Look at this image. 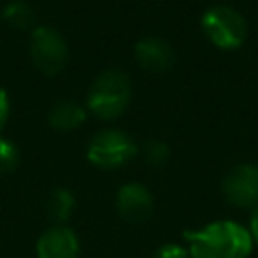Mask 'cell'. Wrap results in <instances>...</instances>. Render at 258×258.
Instances as JSON below:
<instances>
[{"instance_id": "8992f818", "label": "cell", "mask_w": 258, "mask_h": 258, "mask_svg": "<svg viewBox=\"0 0 258 258\" xmlns=\"http://www.w3.org/2000/svg\"><path fill=\"white\" fill-rule=\"evenodd\" d=\"M222 191L232 206L258 208V165H236L222 183Z\"/></svg>"}, {"instance_id": "9c48e42d", "label": "cell", "mask_w": 258, "mask_h": 258, "mask_svg": "<svg viewBox=\"0 0 258 258\" xmlns=\"http://www.w3.org/2000/svg\"><path fill=\"white\" fill-rule=\"evenodd\" d=\"M135 58L147 71H167L173 64V48L159 36H145L135 44Z\"/></svg>"}, {"instance_id": "4fadbf2b", "label": "cell", "mask_w": 258, "mask_h": 258, "mask_svg": "<svg viewBox=\"0 0 258 258\" xmlns=\"http://www.w3.org/2000/svg\"><path fill=\"white\" fill-rule=\"evenodd\" d=\"M18 161H20L18 147L10 139L0 137V173H8V171L16 169Z\"/></svg>"}, {"instance_id": "5bb4252c", "label": "cell", "mask_w": 258, "mask_h": 258, "mask_svg": "<svg viewBox=\"0 0 258 258\" xmlns=\"http://www.w3.org/2000/svg\"><path fill=\"white\" fill-rule=\"evenodd\" d=\"M169 157V147L163 143V141H157V139H151L145 143V159L147 163L151 165H163Z\"/></svg>"}, {"instance_id": "9a60e30c", "label": "cell", "mask_w": 258, "mask_h": 258, "mask_svg": "<svg viewBox=\"0 0 258 258\" xmlns=\"http://www.w3.org/2000/svg\"><path fill=\"white\" fill-rule=\"evenodd\" d=\"M153 258H191V256L185 248H181L177 244H165L155 252Z\"/></svg>"}, {"instance_id": "8fae6325", "label": "cell", "mask_w": 258, "mask_h": 258, "mask_svg": "<svg viewBox=\"0 0 258 258\" xmlns=\"http://www.w3.org/2000/svg\"><path fill=\"white\" fill-rule=\"evenodd\" d=\"M75 208V198L69 189H54L46 200V212L54 222H67Z\"/></svg>"}, {"instance_id": "277c9868", "label": "cell", "mask_w": 258, "mask_h": 258, "mask_svg": "<svg viewBox=\"0 0 258 258\" xmlns=\"http://www.w3.org/2000/svg\"><path fill=\"white\" fill-rule=\"evenodd\" d=\"M137 153L135 141L125 135L123 131L107 129L97 133L87 147V157L91 163L103 169H115L125 165L129 159H133Z\"/></svg>"}, {"instance_id": "e0dca14e", "label": "cell", "mask_w": 258, "mask_h": 258, "mask_svg": "<svg viewBox=\"0 0 258 258\" xmlns=\"http://www.w3.org/2000/svg\"><path fill=\"white\" fill-rule=\"evenodd\" d=\"M250 236H252V242L258 246V208H254L252 212V218H250Z\"/></svg>"}, {"instance_id": "7a4b0ae2", "label": "cell", "mask_w": 258, "mask_h": 258, "mask_svg": "<svg viewBox=\"0 0 258 258\" xmlns=\"http://www.w3.org/2000/svg\"><path fill=\"white\" fill-rule=\"evenodd\" d=\"M129 97H131V85L127 75L117 69H109L95 79L87 97V105L97 117L115 119L129 105Z\"/></svg>"}, {"instance_id": "52a82bcc", "label": "cell", "mask_w": 258, "mask_h": 258, "mask_svg": "<svg viewBox=\"0 0 258 258\" xmlns=\"http://www.w3.org/2000/svg\"><path fill=\"white\" fill-rule=\"evenodd\" d=\"M117 210L127 222L141 224L153 212V198L145 185L125 183L117 191Z\"/></svg>"}, {"instance_id": "2e32d148", "label": "cell", "mask_w": 258, "mask_h": 258, "mask_svg": "<svg viewBox=\"0 0 258 258\" xmlns=\"http://www.w3.org/2000/svg\"><path fill=\"white\" fill-rule=\"evenodd\" d=\"M8 111H10L8 95H6V91L0 87V129L4 127V123H6V119H8Z\"/></svg>"}, {"instance_id": "7c38bea8", "label": "cell", "mask_w": 258, "mask_h": 258, "mask_svg": "<svg viewBox=\"0 0 258 258\" xmlns=\"http://www.w3.org/2000/svg\"><path fill=\"white\" fill-rule=\"evenodd\" d=\"M2 18L14 28H28L34 20V10L24 0H12L4 6Z\"/></svg>"}, {"instance_id": "ba28073f", "label": "cell", "mask_w": 258, "mask_h": 258, "mask_svg": "<svg viewBox=\"0 0 258 258\" xmlns=\"http://www.w3.org/2000/svg\"><path fill=\"white\" fill-rule=\"evenodd\" d=\"M36 254L38 258H79V238L71 228L54 226L38 238Z\"/></svg>"}, {"instance_id": "6da1fadb", "label": "cell", "mask_w": 258, "mask_h": 258, "mask_svg": "<svg viewBox=\"0 0 258 258\" xmlns=\"http://www.w3.org/2000/svg\"><path fill=\"white\" fill-rule=\"evenodd\" d=\"M183 238L191 258H248L254 248L248 228L232 220H218L200 230H187Z\"/></svg>"}, {"instance_id": "3957f363", "label": "cell", "mask_w": 258, "mask_h": 258, "mask_svg": "<svg viewBox=\"0 0 258 258\" xmlns=\"http://www.w3.org/2000/svg\"><path fill=\"white\" fill-rule=\"evenodd\" d=\"M202 28L212 44L218 48H238L248 34V24L244 16L230 6H214L204 12Z\"/></svg>"}, {"instance_id": "30bf717a", "label": "cell", "mask_w": 258, "mask_h": 258, "mask_svg": "<svg viewBox=\"0 0 258 258\" xmlns=\"http://www.w3.org/2000/svg\"><path fill=\"white\" fill-rule=\"evenodd\" d=\"M85 121V109L73 101H58L48 111V123L58 131H71Z\"/></svg>"}, {"instance_id": "5b68a950", "label": "cell", "mask_w": 258, "mask_h": 258, "mask_svg": "<svg viewBox=\"0 0 258 258\" xmlns=\"http://www.w3.org/2000/svg\"><path fill=\"white\" fill-rule=\"evenodd\" d=\"M30 56L44 75H56L62 71L69 50L60 32L52 26H38L30 34Z\"/></svg>"}]
</instances>
